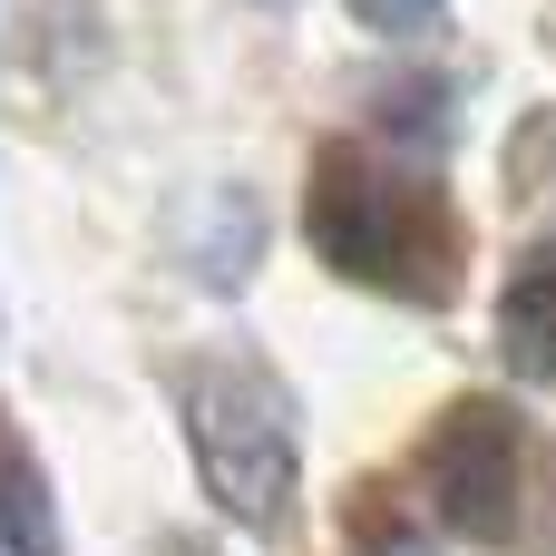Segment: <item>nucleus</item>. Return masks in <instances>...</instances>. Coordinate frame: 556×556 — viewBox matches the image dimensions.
<instances>
[{
	"mask_svg": "<svg viewBox=\"0 0 556 556\" xmlns=\"http://www.w3.org/2000/svg\"><path fill=\"white\" fill-rule=\"evenodd\" d=\"M303 235L313 254L342 274V283H371L391 303H450L469 244H459V215L430 176L391 166L381 147H352L332 137L313 156V186H303Z\"/></svg>",
	"mask_w": 556,
	"mask_h": 556,
	"instance_id": "obj_1",
	"label": "nucleus"
},
{
	"mask_svg": "<svg viewBox=\"0 0 556 556\" xmlns=\"http://www.w3.org/2000/svg\"><path fill=\"white\" fill-rule=\"evenodd\" d=\"M176 420H186V459L205 479V498L254 528V538H283L293 508H303V430H293V401L244 371V362H195L186 391H176Z\"/></svg>",
	"mask_w": 556,
	"mask_h": 556,
	"instance_id": "obj_2",
	"label": "nucleus"
},
{
	"mask_svg": "<svg viewBox=\"0 0 556 556\" xmlns=\"http://www.w3.org/2000/svg\"><path fill=\"white\" fill-rule=\"evenodd\" d=\"M518 489H528V430L508 401L469 391L430 420V508L450 538H508L518 528Z\"/></svg>",
	"mask_w": 556,
	"mask_h": 556,
	"instance_id": "obj_3",
	"label": "nucleus"
},
{
	"mask_svg": "<svg viewBox=\"0 0 556 556\" xmlns=\"http://www.w3.org/2000/svg\"><path fill=\"white\" fill-rule=\"evenodd\" d=\"M498 362L528 371V381H556V244H538V254L508 264V293H498Z\"/></svg>",
	"mask_w": 556,
	"mask_h": 556,
	"instance_id": "obj_4",
	"label": "nucleus"
},
{
	"mask_svg": "<svg viewBox=\"0 0 556 556\" xmlns=\"http://www.w3.org/2000/svg\"><path fill=\"white\" fill-rule=\"evenodd\" d=\"M264 205H254V186H215L205 195V215L186 225V264H195V283L205 293H244V274H254V254H264Z\"/></svg>",
	"mask_w": 556,
	"mask_h": 556,
	"instance_id": "obj_5",
	"label": "nucleus"
},
{
	"mask_svg": "<svg viewBox=\"0 0 556 556\" xmlns=\"http://www.w3.org/2000/svg\"><path fill=\"white\" fill-rule=\"evenodd\" d=\"M0 556H68V538H59V489H49V469L20 440H0Z\"/></svg>",
	"mask_w": 556,
	"mask_h": 556,
	"instance_id": "obj_6",
	"label": "nucleus"
},
{
	"mask_svg": "<svg viewBox=\"0 0 556 556\" xmlns=\"http://www.w3.org/2000/svg\"><path fill=\"white\" fill-rule=\"evenodd\" d=\"M440 127H450V88H430V78H401L371 117V137H401V147H440Z\"/></svg>",
	"mask_w": 556,
	"mask_h": 556,
	"instance_id": "obj_7",
	"label": "nucleus"
},
{
	"mask_svg": "<svg viewBox=\"0 0 556 556\" xmlns=\"http://www.w3.org/2000/svg\"><path fill=\"white\" fill-rule=\"evenodd\" d=\"M342 528H352V538H362V547H371V556H420V547H410V538H401V508H391L381 489H362V498L342 508Z\"/></svg>",
	"mask_w": 556,
	"mask_h": 556,
	"instance_id": "obj_8",
	"label": "nucleus"
},
{
	"mask_svg": "<svg viewBox=\"0 0 556 556\" xmlns=\"http://www.w3.org/2000/svg\"><path fill=\"white\" fill-rule=\"evenodd\" d=\"M342 10H352V20H362L371 39H410V29H430V20H440L450 0H342Z\"/></svg>",
	"mask_w": 556,
	"mask_h": 556,
	"instance_id": "obj_9",
	"label": "nucleus"
},
{
	"mask_svg": "<svg viewBox=\"0 0 556 556\" xmlns=\"http://www.w3.org/2000/svg\"><path fill=\"white\" fill-rule=\"evenodd\" d=\"M147 556H225V547H215V538H195V528H166Z\"/></svg>",
	"mask_w": 556,
	"mask_h": 556,
	"instance_id": "obj_10",
	"label": "nucleus"
}]
</instances>
